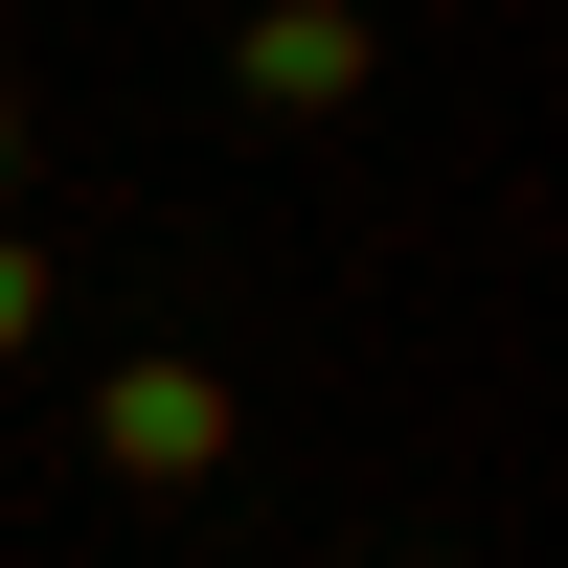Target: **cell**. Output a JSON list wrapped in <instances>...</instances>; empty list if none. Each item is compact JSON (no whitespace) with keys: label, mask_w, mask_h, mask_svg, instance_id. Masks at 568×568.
<instances>
[{"label":"cell","mask_w":568,"mask_h":568,"mask_svg":"<svg viewBox=\"0 0 568 568\" xmlns=\"http://www.w3.org/2000/svg\"><path fill=\"white\" fill-rule=\"evenodd\" d=\"M91 455H114L136 500H205L227 455H251V409H227V364H114V387H91Z\"/></svg>","instance_id":"obj_1"},{"label":"cell","mask_w":568,"mask_h":568,"mask_svg":"<svg viewBox=\"0 0 568 568\" xmlns=\"http://www.w3.org/2000/svg\"><path fill=\"white\" fill-rule=\"evenodd\" d=\"M364 69H387V23H364V0H251V23H227V91H251V114H364Z\"/></svg>","instance_id":"obj_2"},{"label":"cell","mask_w":568,"mask_h":568,"mask_svg":"<svg viewBox=\"0 0 568 568\" xmlns=\"http://www.w3.org/2000/svg\"><path fill=\"white\" fill-rule=\"evenodd\" d=\"M45 318H69V251H45V227H0V364H23Z\"/></svg>","instance_id":"obj_3"},{"label":"cell","mask_w":568,"mask_h":568,"mask_svg":"<svg viewBox=\"0 0 568 568\" xmlns=\"http://www.w3.org/2000/svg\"><path fill=\"white\" fill-rule=\"evenodd\" d=\"M0 160H23V69H0Z\"/></svg>","instance_id":"obj_4"},{"label":"cell","mask_w":568,"mask_h":568,"mask_svg":"<svg viewBox=\"0 0 568 568\" xmlns=\"http://www.w3.org/2000/svg\"><path fill=\"white\" fill-rule=\"evenodd\" d=\"M364 568H409V546H364Z\"/></svg>","instance_id":"obj_5"}]
</instances>
